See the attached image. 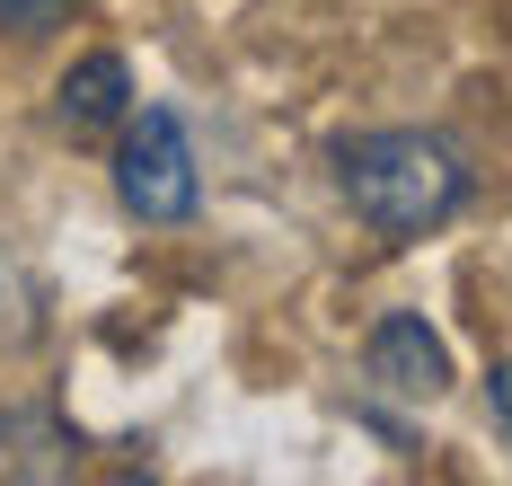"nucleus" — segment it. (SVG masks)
Masks as SVG:
<instances>
[{"instance_id": "1", "label": "nucleus", "mask_w": 512, "mask_h": 486, "mask_svg": "<svg viewBox=\"0 0 512 486\" xmlns=\"http://www.w3.org/2000/svg\"><path fill=\"white\" fill-rule=\"evenodd\" d=\"M336 177H345V204H354L380 239H424L468 204V160L442 142V133H415V124H389V133H354L336 151Z\"/></svg>"}, {"instance_id": "2", "label": "nucleus", "mask_w": 512, "mask_h": 486, "mask_svg": "<svg viewBox=\"0 0 512 486\" xmlns=\"http://www.w3.org/2000/svg\"><path fill=\"white\" fill-rule=\"evenodd\" d=\"M115 186H124V204H133L142 221H186L195 213V142H186V124H177L168 107L124 115Z\"/></svg>"}, {"instance_id": "3", "label": "nucleus", "mask_w": 512, "mask_h": 486, "mask_svg": "<svg viewBox=\"0 0 512 486\" xmlns=\"http://www.w3.org/2000/svg\"><path fill=\"white\" fill-rule=\"evenodd\" d=\"M371 380L389 389V398H442V380H451V354H442V336L424 319H380L371 327Z\"/></svg>"}, {"instance_id": "4", "label": "nucleus", "mask_w": 512, "mask_h": 486, "mask_svg": "<svg viewBox=\"0 0 512 486\" xmlns=\"http://www.w3.org/2000/svg\"><path fill=\"white\" fill-rule=\"evenodd\" d=\"M53 115H62V133L71 142H89V133H115L124 115H133V71L115 54H89L62 71V89H53Z\"/></svg>"}, {"instance_id": "5", "label": "nucleus", "mask_w": 512, "mask_h": 486, "mask_svg": "<svg viewBox=\"0 0 512 486\" xmlns=\"http://www.w3.org/2000/svg\"><path fill=\"white\" fill-rule=\"evenodd\" d=\"M89 0H0V27L9 36H53V27H71Z\"/></svg>"}, {"instance_id": "6", "label": "nucleus", "mask_w": 512, "mask_h": 486, "mask_svg": "<svg viewBox=\"0 0 512 486\" xmlns=\"http://www.w3.org/2000/svg\"><path fill=\"white\" fill-rule=\"evenodd\" d=\"M486 398H495V416L512 425V363H495V380H486Z\"/></svg>"}]
</instances>
